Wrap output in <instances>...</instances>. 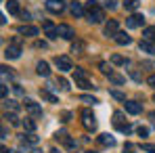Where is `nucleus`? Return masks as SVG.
<instances>
[{
	"label": "nucleus",
	"mask_w": 155,
	"mask_h": 153,
	"mask_svg": "<svg viewBox=\"0 0 155 153\" xmlns=\"http://www.w3.org/2000/svg\"><path fill=\"white\" fill-rule=\"evenodd\" d=\"M80 101H84V103H88V105H94V103H99L94 97H88V95H80Z\"/></svg>",
	"instance_id": "27"
},
{
	"label": "nucleus",
	"mask_w": 155,
	"mask_h": 153,
	"mask_svg": "<svg viewBox=\"0 0 155 153\" xmlns=\"http://www.w3.org/2000/svg\"><path fill=\"white\" fill-rule=\"evenodd\" d=\"M17 32L21 36H38V27H34V25H21Z\"/></svg>",
	"instance_id": "17"
},
{
	"label": "nucleus",
	"mask_w": 155,
	"mask_h": 153,
	"mask_svg": "<svg viewBox=\"0 0 155 153\" xmlns=\"http://www.w3.org/2000/svg\"><path fill=\"white\" fill-rule=\"evenodd\" d=\"M113 124H115V128H117L120 132H126V134L132 130V126H130L128 122H124V113H122V111H115V113H113Z\"/></svg>",
	"instance_id": "3"
},
{
	"label": "nucleus",
	"mask_w": 155,
	"mask_h": 153,
	"mask_svg": "<svg viewBox=\"0 0 155 153\" xmlns=\"http://www.w3.org/2000/svg\"><path fill=\"white\" fill-rule=\"evenodd\" d=\"M23 126H25V130L34 132V130H36V122H31V120H25V122H23Z\"/></svg>",
	"instance_id": "30"
},
{
	"label": "nucleus",
	"mask_w": 155,
	"mask_h": 153,
	"mask_svg": "<svg viewBox=\"0 0 155 153\" xmlns=\"http://www.w3.org/2000/svg\"><path fill=\"white\" fill-rule=\"evenodd\" d=\"M4 57H6V59H19V57H21V48H19V44H11V46H6Z\"/></svg>",
	"instance_id": "11"
},
{
	"label": "nucleus",
	"mask_w": 155,
	"mask_h": 153,
	"mask_svg": "<svg viewBox=\"0 0 155 153\" xmlns=\"http://www.w3.org/2000/svg\"><path fill=\"white\" fill-rule=\"evenodd\" d=\"M143 36H145V40L155 42V27H145V29H143Z\"/></svg>",
	"instance_id": "21"
},
{
	"label": "nucleus",
	"mask_w": 155,
	"mask_h": 153,
	"mask_svg": "<svg viewBox=\"0 0 155 153\" xmlns=\"http://www.w3.org/2000/svg\"><path fill=\"white\" fill-rule=\"evenodd\" d=\"M124 153H136V147H134L132 143H126V145H124Z\"/></svg>",
	"instance_id": "32"
},
{
	"label": "nucleus",
	"mask_w": 155,
	"mask_h": 153,
	"mask_svg": "<svg viewBox=\"0 0 155 153\" xmlns=\"http://www.w3.org/2000/svg\"><path fill=\"white\" fill-rule=\"evenodd\" d=\"M40 97H42L44 101H48V103H59V99H57L52 92H48V90H40Z\"/></svg>",
	"instance_id": "22"
},
{
	"label": "nucleus",
	"mask_w": 155,
	"mask_h": 153,
	"mask_svg": "<svg viewBox=\"0 0 155 153\" xmlns=\"http://www.w3.org/2000/svg\"><path fill=\"white\" fill-rule=\"evenodd\" d=\"M124 8H128V11H136V8H138V2H136V0H126V2H124Z\"/></svg>",
	"instance_id": "25"
},
{
	"label": "nucleus",
	"mask_w": 155,
	"mask_h": 153,
	"mask_svg": "<svg viewBox=\"0 0 155 153\" xmlns=\"http://www.w3.org/2000/svg\"><path fill=\"white\" fill-rule=\"evenodd\" d=\"M99 67H101V72H103L105 76H109V74H113V72H111V67H109L107 63H99Z\"/></svg>",
	"instance_id": "31"
},
{
	"label": "nucleus",
	"mask_w": 155,
	"mask_h": 153,
	"mask_svg": "<svg viewBox=\"0 0 155 153\" xmlns=\"http://www.w3.org/2000/svg\"><path fill=\"white\" fill-rule=\"evenodd\" d=\"M4 107H6V109H11L13 113L19 109V105H17V103H15V101H8V99H4Z\"/></svg>",
	"instance_id": "24"
},
{
	"label": "nucleus",
	"mask_w": 155,
	"mask_h": 153,
	"mask_svg": "<svg viewBox=\"0 0 155 153\" xmlns=\"http://www.w3.org/2000/svg\"><path fill=\"white\" fill-rule=\"evenodd\" d=\"M86 17H88L90 23H101L105 19V11L99 6L97 0H88L86 2Z\"/></svg>",
	"instance_id": "1"
},
{
	"label": "nucleus",
	"mask_w": 155,
	"mask_h": 153,
	"mask_svg": "<svg viewBox=\"0 0 155 153\" xmlns=\"http://www.w3.org/2000/svg\"><path fill=\"white\" fill-rule=\"evenodd\" d=\"M126 25L130 29H136V27H143L145 25V17L140 15V13H134V15H130L128 19H126Z\"/></svg>",
	"instance_id": "5"
},
{
	"label": "nucleus",
	"mask_w": 155,
	"mask_h": 153,
	"mask_svg": "<svg viewBox=\"0 0 155 153\" xmlns=\"http://www.w3.org/2000/svg\"><path fill=\"white\" fill-rule=\"evenodd\" d=\"M23 105H25V109L29 111V113H31V115H34V118H40V115H42V107H40V105H38L36 101H31V99H25V101H23Z\"/></svg>",
	"instance_id": "7"
},
{
	"label": "nucleus",
	"mask_w": 155,
	"mask_h": 153,
	"mask_svg": "<svg viewBox=\"0 0 155 153\" xmlns=\"http://www.w3.org/2000/svg\"><path fill=\"white\" fill-rule=\"evenodd\" d=\"M0 74H2V80H4V82H6V78H8V80L13 78V74L8 72V67H2V72H0Z\"/></svg>",
	"instance_id": "33"
},
{
	"label": "nucleus",
	"mask_w": 155,
	"mask_h": 153,
	"mask_svg": "<svg viewBox=\"0 0 155 153\" xmlns=\"http://www.w3.org/2000/svg\"><path fill=\"white\" fill-rule=\"evenodd\" d=\"M74 78H76V86H80V88H84V90L94 88V86H92V82L88 80L86 72H84L82 67H76V69H74Z\"/></svg>",
	"instance_id": "2"
},
{
	"label": "nucleus",
	"mask_w": 155,
	"mask_h": 153,
	"mask_svg": "<svg viewBox=\"0 0 155 153\" xmlns=\"http://www.w3.org/2000/svg\"><path fill=\"white\" fill-rule=\"evenodd\" d=\"M54 65H57V67H59V72H63V74L74 69V65H71V59H69V57H57V59H54Z\"/></svg>",
	"instance_id": "6"
},
{
	"label": "nucleus",
	"mask_w": 155,
	"mask_h": 153,
	"mask_svg": "<svg viewBox=\"0 0 155 153\" xmlns=\"http://www.w3.org/2000/svg\"><path fill=\"white\" fill-rule=\"evenodd\" d=\"M46 8L51 11V13H63L65 11V2L63 0H46Z\"/></svg>",
	"instance_id": "8"
},
{
	"label": "nucleus",
	"mask_w": 155,
	"mask_h": 153,
	"mask_svg": "<svg viewBox=\"0 0 155 153\" xmlns=\"http://www.w3.org/2000/svg\"><path fill=\"white\" fill-rule=\"evenodd\" d=\"M136 132H138V136H143V138H145V136H149V128H145V126H140Z\"/></svg>",
	"instance_id": "35"
},
{
	"label": "nucleus",
	"mask_w": 155,
	"mask_h": 153,
	"mask_svg": "<svg viewBox=\"0 0 155 153\" xmlns=\"http://www.w3.org/2000/svg\"><path fill=\"white\" fill-rule=\"evenodd\" d=\"M111 63H113V65H126L128 61H126L122 55H111Z\"/></svg>",
	"instance_id": "23"
},
{
	"label": "nucleus",
	"mask_w": 155,
	"mask_h": 153,
	"mask_svg": "<svg viewBox=\"0 0 155 153\" xmlns=\"http://www.w3.org/2000/svg\"><path fill=\"white\" fill-rule=\"evenodd\" d=\"M124 105H126V111L132 113V115H138V113L143 111V105H140V103H136V101H126Z\"/></svg>",
	"instance_id": "12"
},
{
	"label": "nucleus",
	"mask_w": 155,
	"mask_h": 153,
	"mask_svg": "<svg viewBox=\"0 0 155 153\" xmlns=\"http://www.w3.org/2000/svg\"><path fill=\"white\" fill-rule=\"evenodd\" d=\"M21 143H29V145H36V143H38V136H34V134H25Z\"/></svg>",
	"instance_id": "26"
},
{
	"label": "nucleus",
	"mask_w": 155,
	"mask_h": 153,
	"mask_svg": "<svg viewBox=\"0 0 155 153\" xmlns=\"http://www.w3.org/2000/svg\"><path fill=\"white\" fill-rule=\"evenodd\" d=\"M59 86H61V88H69V86H67V80H65V78H59Z\"/></svg>",
	"instance_id": "39"
},
{
	"label": "nucleus",
	"mask_w": 155,
	"mask_h": 153,
	"mask_svg": "<svg viewBox=\"0 0 155 153\" xmlns=\"http://www.w3.org/2000/svg\"><path fill=\"white\" fill-rule=\"evenodd\" d=\"M82 124L86 130H97V118L92 115V111H88V109L82 111Z\"/></svg>",
	"instance_id": "4"
},
{
	"label": "nucleus",
	"mask_w": 155,
	"mask_h": 153,
	"mask_svg": "<svg viewBox=\"0 0 155 153\" xmlns=\"http://www.w3.org/2000/svg\"><path fill=\"white\" fill-rule=\"evenodd\" d=\"M117 32H120V29H117V21H115V19L107 21L105 27H103V34L107 36V38H109V36H111V38H115V34H117Z\"/></svg>",
	"instance_id": "10"
},
{
	"label": "nucleus",
	"mask_w": 155,
	"mask_h": 153,
	"mask_svg": "<svg viewBox=\"0 0 155 153\" xmlns=\"http://www.w3.org/2000/svg\"><path fill=\"white\" fill-rule=\"evenodd\" d=\"M140 51L143 52H149V55H155V42H149V40H140Z\"/></svg>",
	"instance_id": "18"
},
{
	"label": "nucleus",
	"mask_w": 155,
	"mask_h": 153,
	"mask_svg": "<svg viewBox=\"0 0 155 153\" xmlns=\"http://www.w3.org/2000/svg\"><path fill=\"white\" fill-rule=\"evenodd\" d=\"M69 11H71V15H74V17H82V15H86V8H84L80 2H71Z\"/></svg>",
	"instance_id": "15"
},
{
	"label": "nucleus",
	"mask_w": 155,
	"mask_h": 153,
	"mask_svg": "<svg viewBox=\"0 0 155 153\" xmlns=\"http://www.w3.org/2000/svg\"><path fill=\"white\" fill-rule=\"evenodd\" d=\"M86 153H97V151H86Z\"/></svg>",
	"instance_id": "43"
},
{
	"label": "nucleus",
	"mask_w": 155,
	"mask_h": 153,
	"mask_svg": "<svg viewBox=\"0 0 155 153\" xmlns=\"http://www.w3.org/2000/svg\"><path fill=\"white\" fill-rule=\"evenodd\" d=\"M109 80H113L115 84H124V78H122V76H115V74H109Z\"/></svg>",
	"instance_id": "34"
},
{
	"label": "nucleus",
	"mask_w": 155,
	"mask_h": 153,
	"mask_svg": "<svg viewBox=\"0 0 155 153\" xmlns=\"http://www.w3.org/2000/svg\"><path fill=\"white\" fill-rule=\"evenodd\" d=\"M0 95H2V99H6V95H8V88H6V84H2V86H0Z\"/></svg>",
	"instance_id": "36"
},
{
	"label": "nucleus",
	"mask_w": 155,
	"mask_h": 153,
	"mask_svg": "<svg viewBox=\"0 0 155 153\" xmlns=\"http://www.w3.org/2000/svg\"><path fill=\"white\" fill-rule=\"evenodd\" d=\"M147 84H149V86H153V88H155V76H149V78H147Z\"/></svg>",
	"instance_id": "40"
},
{
	"label": "nucleus",
	"mask_w": 155,
	"mask_h": 153,
	"mask_svg": "<svg viewBox=\"0 0 155 153\" xmlns=\"http://www.w3.org/2000/svg\"><path fill=\"white\" fill-rule=\"evenodd\" d=\"M143 151H147V153H155V145H143Z\"/></svg>",
	"instance_id": "37"
},
{
	"label": "nucleus",
	"mask_w": 155,
	"mask_h": 153,
	"mask_svg": "<svg viewBox=\"0 0 155 153\" xmlns=\"http://www.w3.org/2000/svg\"><path fill=\"white\" fill-rule=\"evenodd\" d=\"M149 120H151V122L155 124V111H151V113H149Z\"/></svg>",
	"instance_id": "41"
},
{
	"label": "nucleus",
	"mask_w": 155,
	"mask_h": 153,
	"mask_svg": "<svg viewBox=\"0 0 155 153\" xmlns=\"http://www.w3.org/2000/svg\"><path fill=\"white\" fill-rule=\"evenodd\" d=\"M99 143H101L103 147H115V138L109 136V134H101V136H99Z\"/></svg>",
	"instance_id": "19"
},
{
	"label": "nucleus",
	"mask_w": 155,
	"mask_h": 153,
	"mask_svg": "<svg viewBox=\"0 0 155 153\" xmlns=\"http://www.w3.org/2000/svg\"><path fill=\"white\" fill-rule=\"evenodd\" d=\"M153 99H155V97H153Z\"/></svg>",
	"instance_id": "44"
},
{
	"label": "nucleus",
	"mask_w": 155,
	"mask_h": 153,
	"mask_svg": "<svg viewBox=\"0 0 155 153\" xmlns=\"http://www.w3.org/2000/svg\"><path fill=\"white\" fill-rule=\"evenodd\" d=\"M113 40H115L117 44H122V46H126V44H130V42H132V38H130V36L126 34V32H117Z\"/></svg>",
	"instance_id": "14"
},
{
	"label": "nucleus",
	"mask_w": 155,
	"mask_h": 153,
	"mask_svg": "<svg viewBox=\"0 0 155 153\" xmlns=\"http://www.w3.org/2000/svg\"><path fill=\"white\" fill-rule=\"evenodd\" d=\"M4 120H8L11 124H19V120H17V115H15V113H8V111L4 113Z\"/></svg>",
	"instance_id": "29"
},
{
	"label": "nucleus",
	"mask_w": 155,
	"mask_h": 153,
	"mask_svg": "<svg viewBox=\"0 0 155 153\" xmlns=\"http://www.w3.org/2000/svg\"><path fill=\"white\" fill-rule=\"evenodd\" d=\"M82 48H84V44H82V42H76V44H74V46H71V51H74V52L82 51Z\"/></svg>",
	"instance_id": "38"
},
{
	"label": "nucleus",
	"mask_w": 155,
	"mask_h": 153,
	"mask_svg": "<svg viewBox=\"0 0 155 153\" xmlns=\"http://www.w3.org/2000/svg\"><path fill=\"white\" fill-rule=\"evenodd\" d=\"M36 72H38L40 76H44V78L51 76V67H48V63H46V61H40V63L36 65Z\"/></svg>",
	"instance_id": "16"
},
{
	"label": "nucleus",
	"mask_w": 155,
	"mask_h": 153,
	"mask_svg": "<svg viewBox=\"0 0 155 153\" xmlns=\"http://www.w3.org/2000/svg\"><path fill=\"white\" fill-rule=\"evenodd\" d=\"M109 95H111V97H113V99H117V101H124V103H126V95H122V92H120V90H111V92H109Z\"/></svg>",
	"instance_id": "28"
},
{
	"label": "nucleus",
	"mask_w": 155,
	"mask_h": 153,
	"mask_svg": "<svg viewBox=\"0 0 155 153\" xmlns=\"http://www.w3.org/2000/svg\"><path fill=\"white\" fill-rule=\"evenodd\" d=\"M57 27H59V36H61V38H65V40H71V38L76 36V34H74V29H71L69 25H65V23H61V25H57Z\"/></svg>",
	"instance_id": "13"
},
{
	"label": "nucleus",
	"mask_w": 155,
	"mask_h": 153,
	"mask_svg": "<svg viewBox=\"0 0 155 153\" xmlns=\"http://www.w3.org/2000/svg\"><path fill=\"white\" fill-rule=\"evenodd\" d=\"M6 11L11 15H19V2L17 0H6Z\"/></svg>",
	"instance_id": "20"
},
{
	"label": "nucleus",
	"mask_w": 155,
	"mask_h": 153,
	"mask_svg": "<svg viewBox=\"0 0 155 153\" xmlns=\"http://www.w3.org/2000/svg\"><path fill=\"white\" fill-rule=\"evenodd\" d=\"M51 153H59V151H57V149H51Z\"/></svg>",
	"instance_id": "42"
},
{
	"label": "nucleus",
	"mask_w": 155,
	"mask_h": 153,
	"mask_svg": "<svg viewBox=\"0 0 155 153\" xmlns=\"http://www.w3.org/2000/svg\"><path fill=\"white\" fill-rule=\"evenodd\" d=\"M42 27H44V34H46L51 40H54V38L59 36V27L54 25L52 21H44V23H42Z\"/></svg>",
	"instance_id": "9"
}]
</instances>
